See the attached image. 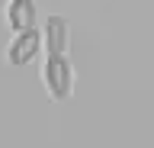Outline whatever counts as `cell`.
<instances>
[{"label":"cell","instance_id":"cell-1","mask_svg":"<svg viewBox=\"0 0 154 148\" xmlns=\"http://www.w3.org/2000/svg\"><path fill=\"white\" fill-rule=\"evenodd\" d=\"M42 77H45V87L55 100H67V93L74 87V68H71V61L64 55H48Z\"/></svg>","mask_w":154,"mask_h":148},{"label":"cell","instance_id":"cell-2","mask_svg":"<svg viewBox=\"0 0 154 148\" xmlns=\"http://www.w3.org/2000/svg\"><path fill=\"white\" fill-rule=\"evenodd\" d=\"M38 45H42V32H38L35 26L16 32V39L10 42V49H7V61H10V65H26V61L35 58Z\"/></svg>","mask_w":154,"mask_h":148},{"label":"cell","instance_id":"cell-3","mask_svg":"<svg viewBox=\"0 0 154 148\" xmlns=\"http://www.w3.org/2000/svg\"><path fill=\"white\" fill-rule=\"evenodd\" d=\"M3 16H7V26L13 32L32 29V26H35V3H32V0H7Z\"/></svg>","mask_w":154,"mask_h":148},{"label":"cell","instance_id":"cell-4","mask_svg":"<svg viewBox=\"0 0 154 148\" xmlns=\"http://www.w3.org/2000/svg\"><path fill=\"white\" fill-rule=\"evenodd\" d=\"M45 45H48V55H64V49H67V23L61 16H48Z\"/></svg>","mask_w":154,"mask_h":148}]
</instances>
